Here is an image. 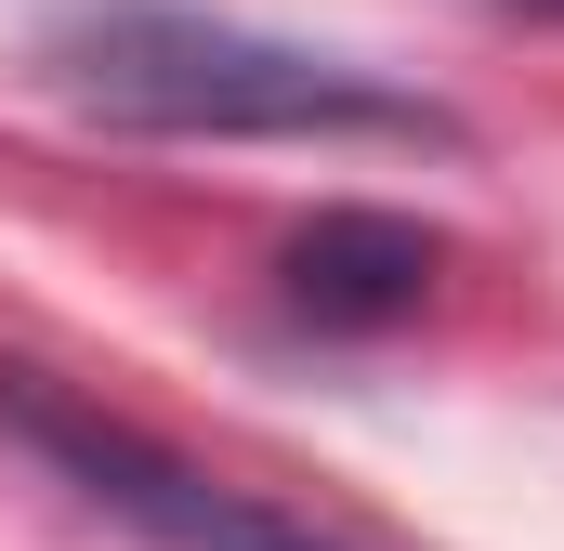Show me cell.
Masks as SVG:
<instances>
[{"mask_svg":"<svg viewBox=\"0 0 564 551\" xmlns=\"http://www.w3.org/2000/svg\"><path fill=\"white\" fill-rule=\"evenodd\" d=\"M53 93L106 132H158V144H459V119L276 26L197 13V0H79L40 40Z\"/></svg>","mask_w":564,"mask_h":551,"instance_id":"obj_1","label":"cell"},{"mask_svg":"<svg viewBox=\"0 0 564 551\" xmlns=\"http://www.w3.org/2000/svg\"><path fill=\"white\" fill-rule=\"evenodd\" d=\"M0 433L53 486H79L106 526H132L144 551H368V539H341V526H315V512H289L276 486H237V473L184 460L171 433H144L132 408L79 395L53 368H0Z\"/></svg>","mask_w":564,"mask_h":551,"instance_id":"obj_2","label":"cell"},{"mask_svg":"<svg viewBox=\"0 0 564 551\" xmlns=\"http://www.w3.org/2000/svg\"><path fill=\"white\" fill-rule=\"evenodd\" d=\"M433 276H446V237H433L421 210L341 197V210H315L276 250V302L302 328H328V342H368V328H408V315H421Z\"/></svg>","mask_w":564,"mask_h":551,"instance_id":"obj_3","label":"cell"},{"mask_svg":"<svg viewBox=\"0 0 564 551\" xmlns=\"http://www.w3.org/2000/svg\"><path fill=\"white\" fill-rule=\"evenodd\" d=\"M512 13H564V0H512Z\"/></svg>","mask_w":564,"mask_h":551,"instance_id":"obj_4","label":"cell"}]
</instances>
